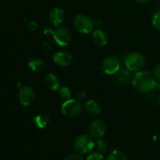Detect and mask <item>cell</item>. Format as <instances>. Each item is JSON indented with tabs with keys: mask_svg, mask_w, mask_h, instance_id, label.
I'll list each match as a JSON object with an SVG mask.
<instances>
[{
	"mask_svg": "<svg viewBox=\"0 0 160 160\" xmlns=\"http://www.w3.org/2000/svg\"><path fill=\"white\" fill-rule=\"evenodd\" d=\"M156 78L147 70L136 72L133 76L132 84L134 88L139 93H148L156 88Z\"/></svg>",
	"mask_w": 160,
	"mask_h": 160,
	"instance_id": "6da1fadb",
	"label": "cell"
},
{
	"mask_svg": "<svg viewBox=\"0 0 160 160\" xmlns=\"http://www.w3.org/2000/svg\"><path fill=\"white\" fill-rule=\"evenodd\" d=\"M125 66L131 72H138L142 70L146 64V59L139 52H130L124 58Z\"/></svg>",
	"mask_w": 160,
	"mask_h": 160,
	"instance_id": "7a4b0ae2",
	"label": "cell"
},
{
	"mask_svg": "<svg viewBox=\"0 0 160 160\" xmlns=\"http://www.w3.org/2000/svg\"><path fill=\"white\" fill-rule=\"evenodd\" d=\"M95 146V142L94 141V138L88 134H83L79 135L75 139L73 143V148L75 151L79 154H86L90 152Z\"/></svg>",
	"mask_w": 160,
	"mask_h": 160,
	"instance_id": "3957f363",
	"label": "cell"
},
{
	"mask_svg": "<svg viewBox=\"0 0 160 160\" xmlns=\"http://www.w3.org/2000/svg\"><path fill=\"white\" fill-rule=\"evenodd\" d=\"M44 33L47 36H52L55 42L59 46H67L71 41V34L70 31L63 27H57L55 31L46 29Z\"/></svg>",
	"mask_w": 160,
	"mask_h": 160,
	"instance_id": "277c9868",
	"label": "cell"
},
{
	"mask_svg": "<svg viewBox=\"0 0 160 160\" xmlns=\"http://www.w3.org/2000/svg\"><path fill=\"white\" fill-rule=\"evenodd\" d=\"M83 106L78 99L66 100L62 105L61 111L65 117L73 118L79 116L82 112Z\"/></svg>",
	"mask_w": 160,
	"mask_h": 160,
	"instance_id": "5b68a950",
	"label": "cell"
},
{
	"mask_svg": "<svg viewBox=\"0 0 160 160\" xmlns=\"http://www.w3.org/2000/svg\"><path fill=\"white\" fill-rule=\"evenodd\" d=\"M73 26L77 31L81 34H87L93 31L95 23L89 17L84 14H79L73 20Z\"/></svg>",
	"mask_w": 160,
	"mask_h": 160,
	"instance_id": "8992f818",
	"label": "cell"
},
{
	"mask_svg": "<svg viewBox=\"0 0 160 160\" xmlns=\"http://www.w3.org/2000/svg\"><path fill=\"white\" fill-rule=\"evenodd\" d=\"M102 70L107 75L117 74L120 70V59L117 56H108L102 62Z\"/></svg>",
	"mask_w": 160,
	"mask_h": 160,
	"instance_id": "52a82bcc",
	"label": "cell"
},
{
	"mask_svg": "<svg viewBox=\"0 0 160 160\" xmlns=\"http://www.w3.org/2000/svg\"><path fill=\"white\" fill-rule=\"evenodd\" d=\"M35 100L34 90L29 86H24L20 88L19 92V101L23 106H30Z\"/></svg>",
	"mask_w": 160,
	"mask_h": 160,
	"instance_id": "ba28073f",
	"label": "cell"
},
{
	"mask_svg": "<svg viewBox=\"0 0 160 160\" xmlns=\"http://www.w3.org/2000/svg\"><path fill=\"white\" fill-rule=\"evenodd\" d=\"M106 131V125L104 121L99 119L94 120L89 126V132L93 138H101Z\"/></svg>",
	"mask_w": 160,
	"mask_h": 160,
	"instance_id": "9c48e42d",
	"label": "cell"
},
{
	"mask_svg": "<svg viewBox=\"0 0 160 160\" xmlns=\"http://www.w3.org/2000/svg\"><path fill=\"white\" fill-rule=\"evenodd\" d=\"M53 62L59 67H64L70 65L73 60V56L71 53L67 51H59L53 55Z\"/></svg>",
	"mask_w": 160,
	"mask_h": 160,
	"instance_id": "30bf717a",
	"label": "cell"
},
{
	"mask_svg": "<svg viewBox=\"0 0 160 160\" xmlns=\"http://www.w3.org/2000/svg\"><path fill=\"white\" fill-rule=\"evenodd\" d=\"M48 20L54 27H59L65 20V12L60 8H55L50 12Z\"/></svg>",
	"mask_w": 160,
	"mask_h": 160,
	"instance_id": "8fae6325",
	"label": "cell"
},
{
	"mask_svg": "<svg viewBox=\"0 0 160 160\" xmlns=\"http://www.w3.org/2000/svg\"><path fill=\"white\" fill-rule=\"evenodd\" d=\"M45 84L48 89L52 91L59 90L60 88V78L54 73H49L45 76Z\"/></svg>",
	"mask_w": 160,
	"mask_h": 160,
	"instance_id": "7c38bea8",
	"label": "cell"
},
{
	"mask_svg": "<svg viewBox=\"0 0 160 160\" xmlns=\"http://www.w3.org/2000/svg\"><path fill=\"white\" fill-rule=\"evenodd\" d=\"M92 40L96 45L99 47L106 46L108 44L109 38L106 31L102 29H97L93 31L92 34Z\"/></svg>",
	"mask_w": 160,
	"mask_h": 160,
	"instance_id": "4fadbf2b",
	"label": "cell"
},
{
	"mask_svg": "<svg viewBox=\"0 0 160 160\" xmlns=\"http://www.w3.org/2000/svg\"><path fill=\"white\" fill-rule=\"evenodd\" d=\"M84 109L91 117H96L101 112V107L99 104L94 100H88L84 105Z\"/></svg>",
	"mask_w": 160,
	"mask_h": 160,
	"instance_id": "5bb4252c",
	"label": "cell"
},
{
	"mask_svg": "<svg viewBox=\"0 0 160 160\" xmlns=\"http://www.w3.org/2000/svg\"><path fill=\"white\" fill-rule=\"evenodd\" d=\"M29 67L34 73H39L45 68V62L41 58H34L29 62Z\"/></svg>",
	"mask_w": 160,
	"mask_h": 160,
	"instance_id": "9a60e30c",
	"label": "cell"
},
{
	"mask_svg": "<svg viewBox=\"0 0 160 160\" xmlns=\"http://www.w3.org/2000/svg\"><path fill=\"white\" fill-rule=\"evenodd\" d=\"M132 78L133 77L131 74V71L128 70V68L125 69V70L122 69L117 73V81L121 84H128Z\"/></svg>",
	"mask_w": 160,
	"mask_h": 160,
	"instance_id": "2e32d148",
	"label": "cell"
},
{
	"mask_svg": "<svg viewBox=\"0 0 160 160\" xmlns=\"http://www.w3.org/2000/svg\"><path fill=\"white\" fill-rule=\"evenodd\" d=\"M34 123L38 128H46L50 123V117L47 114H39L34 118Z\"/></svg>",
	"mask_w": 160,
	"mask_h": 160,
	"instance_id": "e0dca14e",
	"label": "cell"
},
{
	"mask_svg": "<svg viewBox=\"0 0 160 160\" xmlns=\"http://www.w3.org/2000/svg\"><path fill=\"white\" fill-rule=\"evenodd\" d=\"M106 160H128L126 154L120 150H114L109 154Z\"/></svg>",
	"mask_w": 160,
	"mask_h": 160,
	"instance_id": "ac0fdd59",
	"label": "cell"
},
{
	"mask_svg": "<svg viewBox=\"0 0 160 160\" xmlns=\"http://www.w3.org/2000/svg\"><path fill=\"white\" fill-rule=\"evenodd\" d=\"M59 95L60 96L61 98L62 99H65V100H68L70 99L72 96V92L71 90H70L69 88L65 87H60L59 89Z\"/></svg>",
	"mask_w": 160,
	"mask_h": 160,
	"instance_id": "d6986e66",
	"label": "cell"
},
{
	"mask_svg": "<svg viewBox=\"0 0 160 160\" xmlns=\"http://www.w3.org/2000/svg\"><path fill=\"white\" fill-rule=\"evenodd\" d=\"M95 148L98 150V152L103 153L107 151L108 149V144L104 139L98 138V141L95 142Z\"/></svg>",
	"mask_w": 160,
	"mask_h": 160,
	"instance_id": "ffe728a7",
	"label": "cell"
},
{
	"mask_svg": "<svg viewBox=\"0 0 160 160\" xmlns=\"http://www.w3.org/2000/svg\"><path fill=\"white\" fill-rule=\"evenodd\" d=\"M152 25L156 30L160 31V10L155 12L152 17Z\"/></svg>",
	"mask_w": 160,
	"mask_h": 160,
	"instance_id": "44dd1931",
	"label": "cell"
},
{
	"mask_svg": "<svg viewBox=\"0 0 160 160\" xmlns=\"http://www.w3.org/2000/svg\"><path fill=\"white\" fill-rule=\"evenodd\" d=\"M87 160H104V157L102 153L98 152H95L91 153L88 156Z\"/></svg>",
	"mask_w": 160,
	"mask_h": 160,
	"instance_id": "7402d4cb",
	"label": "cell"
},
{
	"mask_svg": "<svg viewBox=\"0 0 160 160\" xmlns=\"http://www.w3.org/2000/svg\"><path fill=\"white\" fill-rule=\"evenodd\" d=\"M64 160H84V159L80 156L79 153H78V154H77V153H71V154L67 155V156L64 158Z\"/></svg>",
	"mask_w": 160,
	"mask_h": 160,
	"instance_id": "603a6c76",
	"label": "cell"
},
{
	"mask_svg": "<svg viewBox=\"0 0 160 160\" xmlns=\"http://www.w3.org/2000/svg\"><path fill=\"white\" fill-rule=\"evenodd\" d=\"M153 75L157 80H160V62L157 63L154 67L153 70Z\"/></svg>",
	"mask_w": 160,
	"mask_h": 160,
	"instance_id": "cb8c5ba5",
	"label": "cell"
},
{
	"mask_svg": "<svg viewBox=\"0 0 160 160\" xmlns=\"http://www.w3.org/2000/svg\"><path fill=\"white\" fill-rule=\"evenodd\" d=\"M86 96H87V94H86V92H84V91L81 90V91H79V92H78V94H77V98H78V100H84V98H86Z\"/></svg>",
	"mask_w": 160,
	"mask_h": 160,
	"instance_id": "d4e9b609",
	"label": "cell"
},
{
	"mask_svg": "<svg viewBox=\"0 0 160 160\" xmlns=\"http://www.w3.org/2000/svg\"><path fill=\"white\" fill-rule=\"evenodd\" d=\"M135 1L138 3H139V4H146V3H148L151 0H135Z\"/></svg>",
	"mask_w": 160,
	"mask_h": 160,
	"instance_id": "484cf974",
	"label": "cell"
},
{
	"mask_svg": "<svg viewBox=\"0 0 160 160\" xmlns=\"http://www.w3.org/2000/svg\"><path fill=\"white\" fill-rule=\"evenodd\" d=\"M156 87L160 88V80H156Z\"/></svg>",
	"mask_w": 160,
	"mask_h": 160,
	"instance_id": "4316f807",
	"label": "cell"
},
{
	"mask_svg": "<svg viewBox=\"0 0 160 160\" xmlns=\"http://www.w3.org/2000/svg\"><path fill=\"white\" fill-rule=\"evenodd\" d=\"M157 102H158V104H159L160 106V96H159L157 98Z\"/></svg>",
	"mask_w": 160,
	"mask_h": 160,
	"instance_id": "83f0119b",
	"label": "cell"
},
{
	"mask_svg": "<svg viewBox=\"0 0 160 160\" xmlns=\"http://www.w3.org/2000/svg\"><path fill=\"white\" fill-rule=\"evenodd\" d=\"M159 5H160V2H159Z\"/></svg>",
	"mask_w": 160,
	"mask_h": 160,
	"instance_id": "f1b7e54d",
	"label": "cell"
}]
</instances>
